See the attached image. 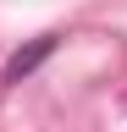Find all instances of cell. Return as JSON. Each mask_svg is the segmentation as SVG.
Returning a JSON list of instances; mask_svg holds the SVG:
<instances>
[{"instance_id": "obj_1", "label": "cell", "mask_w": 127, "mask_h": 132, "mask_svg": "<svg viewBox=\"0 0 127 132\" xmlns=\"http://www.w3.org/2000/svg\"><path fill=\"white\" fill-rule=\"evenodd\" d=\"M55 44H61V39H55V33H39V39H33V44H22V50H17V55H11V61H6V72H0V82H6V88H17V82H22V77H33V72H39V66H44V61H50V55H55Z\"/></svg>"}]
</instances>
